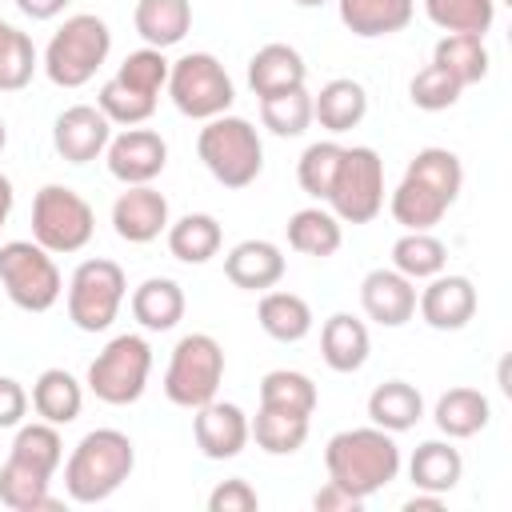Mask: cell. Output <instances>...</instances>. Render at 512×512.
Wrapping results in <instances>:
<instances>
[{"mask_svg": "<svg viewBox=\"0 0 512 512\" xmlns=\"http://www.w3.org/2000/svg\"><path fill=\"white\" fill-rule=\"evenodd\" d=\"M324 468L328 480L348 488L352 496L368 500L380 488H388L400 476V448L396 436L368 424V428H344L328 440L324 448Z\"/></svg>", "mask_w": 512, "mask_h": 512, "instance_id": "cell-1", "label": "cell"}, {"mask_svg": "<svg viewBox=\"0 0 512 512\" xmlns=\"http://www.w3.org/2000/svg\"><path fill=\"white\" fill-rule=\"evenodd\" d=\"M136 468V444L120 428H92L64 460V492L72 504H104Z\"/></svg>", "mask_w": 512, "mask_h": 512, "instance_id": "cell-2", "label": "cell"}, {"mask_svg": "<svg viewBox=\"0 0 512 512\" xmlns=\"http://www.w3.org/2000/svg\"><path fill=\"white\" fill-rule=\"evenodd\" d=\"M196 156L212 172V180L224 188H248V184H256V176L264 168L260 132L244 116H228V112L204 120V128L196 136Z\"/></svg>", "mask_w": 512, "mask_h": 512, "instance_id": "cell-3", "label": "cell"}, {"mask_svg": "<svg viewBox=\"0 0 512 512\" xmlns=\"http://www.w3.org/2000/svg\"><path fill=\"white\" fill-rule=\"evenodd\" d=\"M108 52H112L108 24L96 12H76L52 32L44 48V72L56 88H84L108 60Z\"/></svg>", "mask_w": 512, "mask_h": 512, "instance_id": "cell-4", "label": "cell"}, {"mask_svg": "<svg viewBox=\"0 0 512 512\" xmlns=\"http://www.w3.org/2000/svg\"><path fill=\"white\" fill-rule=\"evenodd\" d=\"M224 384V348L208 332H188L176 340L168 368H164V396L176 408L196 412L200 404L216 400Z\"/></svg>", "mask_w": 512, "mask_h": 512, "instance_id": "cell-5", "label": "cell"}, {"mask_svg": "<svg viewBox=\"0 0 512 512\" xmlns=\"http://www.w3.org/2000/svg\"><path fill=\"white\" fill-rule=\"evenodd\" d=\"M148 376H152V348L144 336L136 332H120L112 336L96 360L88 364V392L112 408H124V404H136L148 388Z\"/></svg>", "mask_w": 512, "mask_h": 512, "instance_id": "cell-6", "label": "cell"}, {"mask_svg": "<svg viewBox=\"0 0 512 512\" xmlns=\"http://www.w3.org/2000/svg\"><path fill=\"white\" fill-rule=\"evenodd\" d=\"M0 288L20 312H48L64 292V276L36 240H8L0 244Z\"/></svg>", "mask_w": 512, "mask_h": 512, "instance_id": "cell-7", "label": "cell"}, {"mask_svg": "<svg viewBox=\"0 0 512 512\" xmlns=\"http://www.w3.org/2000/svg\"><path fill=\"white\" fill-rule=\"evenodd\" d=\"M164 88H168L176 112L188 116V120L224 116L232 108V100H236V84H232L228 68L212 52H188V56L172 60Z\"/></svg>", "mask_w": 512, "mask_h": 512, "instance_id": "cell-8", "label": "cell"}, {"mask_svg": "<svg viewBox=\"0 0 512 512\" xmlns=\"http://www.w3.org/2000/svg\"><path fill=\"white\" fill-rule=\"evenodd\" d=\"M96 232V212L92 204L68 188V184H44L32 200V240L40 248H48L52 256H68V252H80L88 248Z\"/></svg>", "mask_w": 512, "mask_h": 512, "instance_id": "cell-9", "label": "cell"}, {"mask_svg": "<svg viewBox=\"0 0 512 512\" xmlns=\"http://www.w3.org/2000/svg\"><path fill=\"white\" fill-rule=\"evenodd\" d=\"M340 224H368L384 208V160L368 144H352L340 156L336 180L324 200Z\"/></svg>", "mask_w": 512, "mask_h": 512, "instance_id": "cell-10", "label": "cell"}, {"mask_svg": "<svg viewBox=\"0 0 512 512\" xmlns=\"http://www.w3.org/2000/svg\"><path fill=\"white\" fill-rule=\"evenodd\" d=\"M128 296V276L116 260L92 256L84 264H76L72 280H68V320L80 332H104L120 304Z\"/></svg>", "mask_w": 512, "mask_h": 512, "instance_id": "cell-11", "label": "cell"}, {"mask_svg": "<svg viewBox=\"0 0 512 512\" xmlns=\"http://www.w3.org/2000/svg\"><path fill=\"white\" fill-rule=\"evenodd\" d=\"M104 160H108V172L128 188V184H152L164 164H168V144L156 128H124L120 136L108 140L104 148Z\"/></svg>", "mask_w": 512, "mask_h": 512, "instance_id": "cell-12", "label": "cell"}, {"mask_svg": "<svg viewBox=\"0 0 512 512\" xmlns=\"http://www.w3.org/2000/svg\"><path fill=\"white\" fill-rule=\"evenodd\" d=\"M476 284L460 272H436L420 292H416V312L428 328L436 332H460L476 316Z\"/></svg>", "mask_w": 512, "mask_h": 512, "instance_id": "cell-13", "label": "cell"}, {"mask_svg": "<svg viewBox=\"0 0 512 512\" xmlns=\"http://www.w3.org/2000/svg\"><path fill=\"white\" fill-rule=\"evenodd\" d=\"M192 436H196V448L208 460H232V456H240L248 448L252 428H248V416H244L240 404H232V400H208L192 416Z\"/></svg>", "mask_w": 512, "mask_h": 512, "instance_id": "cell-14", "label": "cell"}, {"mask_svg": "<svg viewBox=\"0 0 512 512\" xmlns=\"http://www.w3.org/2000/svg\"><path fill=\"white\" fill-rule=\"evenodd\" d=\"M108 140H112V120L96 104H72L52 124V148L68 164H88V160L104 156Z\"/></svg>", "mask_w": 512, "mask_h": 512, "instance_id": "cell-15", "label": "cell"}, {"mask_svg": "<svg viewBox=\"0 0 512 512\" xmlns=\"http://www.w3.org/2000/svg\"><path fill=\"white\" fill-rule=\"evenodd\" d=\"M168 224V196L152 184H128L112 204V228L128 244H152Z\"/></svg>", "mask_w": 512, "mask_h": 512, "instance_id": "cell-16", "label": "cell"}, {"mask_svg": "<svg viewBox=\"0 0 512 512\" xmlns=\"http://www.w3.org/2000/svg\"><path fill=\"white\" fill-rule=\"evenodd\" d=\"M360 308L380 328H400L416 316V280L396 268H372L360 280Z\"/></svg>", "mask_w": 512, "mask_h": 512, "instance_id": "cell-17", "label": "cell"}, {"mask_svg": "<svg viewBox=\"0 0 512 512\" xmlns=\"http://www.w3.org/2000/svg\"><path fill=\"white\" fill-rule=\"evenodd\" d=\"M224 276L244 292H268L284 280V252L272 240H240L224 256Z\"/></svg>", "mask_w": 512, "mask_h": 512, "instance_id": "cell-18", "label": "cell"}, {"mask_svg": "<svg viewBox=\"0 0 512 512\" xmlns=\"http://www.w3.org/2000/svg\"><path fill=\"white\" fill-rule=\"evenodd\" d=\"M368 352H372V336H368V324L352 312H332L320 328V356L332 372H360L368 364Z\"/></svg>", "mask_w": 512, "mask_h": 512, "instance_id": "cell-19", "label": "cell"}, {"mask_svg": "<svg viewBox=\"0 0 512 512\" xmlns=\"http://www.w3.org/2000/svg\"><path fill=\"white\" fill-rule=\"evenodd\" d=\"M336 12L352 36L376 40V36L404 32L416 16V0H336Z\"/></svg>", "mask_w": 512, "mask_h": 512, "instance_id": "cell-20", "label": "cell"}, {"mask_svg": "<svg viewBox=\"0 0 512 512\" xmlns=\"http://www.w3.org/2000/svg\"><path fill=\"white\" fill-rule=\"evenodd\" d=\"M308 80V64L304 56L292 48V44H264L252 52L248 60V88L256 96H272V92H288V88H300Z\"/></svg>", "mask_w": 512, "mask_h": 512, "instance_id": "cell-21", "label": "cell"}, {"mask_svg": "<svg viewBox=\"0 0 512 512\" xmlns=\"http://www.w3.org/2000/svg\"><path fill=\"white\" fill-rule=\"evenodd\" d=\"M364 116H368V92H364V84L352 80V76H336V80H328V84L312 96V120H316L324 132H332V136L352 132Z\"/></svg>", "mask_w": 512, "mask_h": 512, "instance_id": "cell-22", "label": "cell"}, {"mask_svg": "<svg viewBox=\"0 0 512 512\" xmlns=\"http://www.w3.org/2000/svg\"><path fill=\"white\" fill-rule=\"evenodd\" d=\"M28 404L36 408L40 420L64 428V424H72V420L80 416V408H84V384H80L68 368H44V372L36 376V384H32Z\"/></svg>", "mask_w": 512, "mask_h": 512, "instance_id": "cell-23", "label": "cell"}, {"mask_svg": "<svg viewBox=\"0 0 512 512\" xmlns=\"http://www.w3.org/2000/svg\"><path fill=\"white\" fill-rule=\"evenodd\" d=\"M432 420H436V428H440L448 440H468V436H476V432L488 428L492 404H488V396H484L480 388H464V384H460V388H448V392L436 400Z\"/></svg>", "mask_w": 512, "mask_h": 512, "instance_id": "cell-24", "label": "cell"}, {"mask_svg": "<svg viewBox=\"0 0 512 512\" xmlns=\"http://www.w3.org/2000/svg\"><path fill=\"white\" fill-rule=\"evenodd\" d=\"M132 24L148 48H172L192 28V0H136Z\"/></svg>", "mask_w": 512, "mask_h": 512, "instance_id": "cell-25", "label": "cell"}, {"mask_svg": "<svg viewBox=\"0 0 512 512\" xmlns=\"http://www.w3.org/2000/svg\"><path fill=\"white\" fill-rule=\"evenodd\" d=\"M420 416H424V396H420V388L408 384V380H384V384H376L372 396H368V420H372L376 428L392 432V436L416 428Z\"/></svg>", "mask_w": 512, "mask_h": 512, "instance_id": "cell-26", "label": "cell"}, {"mask_svg": "<svg viewBox=\"0 0 512 512\" xmlns=\"http://www.w3.org/2000/svg\"><path fill=\"white\" fill-rule=\"evenodd\" d=\"M0 504L12 512H60L64 508V500L52 496V476L28 464H16V460L0 464Z\"/></svg>", "mask_w": 512, "mask_h": 512, "instance_id": "cell-27", "label": "cell"}, {"mask_svg": "<svg viewBox=\"0 0 512 512\" xmlns=\"http://www.w3.org/2000/svg\"><path fill=\"white\" fill-rule=\"evenodd\" d=\"M184 288L168 276H148L136 292H132V316L140 328L148 332H168L184 320Z\"/></svg>", "mask_w": 512, "mask_h": 512, "instance_id": "cell-28", "label": "cell"}, {"mask_svg": "<svg viewBox=\"0 0 512 512\" xmlns=\"http://www.w3.org/2000/svg\"><path fill=\"white\" fill-rule=\"evenodd\" d=\"M448 208H452V204H448L440 192H432L428 184H420V180H412V176H404V180L392 188V196H388V212H392V220H396L404 232H432V228L444 220Z\"/></svg>", "mask_w": 512, "mask_h": 512, "instance_id": "cell-29", "label": "cell"}, {"mask_svg": "<svg viewBox=\"0 0 512 512\" xmlns=\"http://www.w3.org/2000/svg\"><path fill=\"white\" fill-rule=\"evenodd\" d=\"M164 236H168V252L180 264H208L224 244V228L212 212H188V216L172 220Z\"/></svg>", "mask_w": 512, "mask_h": 512, "instance_id": "cell-30", "label": "cell"}, {"mask_svg": "<svg viewBox=\"0 0 512 512\" xmlns=\"http://www.w3.org/2000/svg\"><path fill=\"white\" fill-rule=\"evenodd\" d=\"M408 476L416 488L448 496L464 476V456L460 448H452V440H424L408 460Z\"/></svg>", "mask_w": 512, "mask_h": 512, "instance_id": "cell-31", "label": "cell"}, {"mask_svg": "<svg viewBox=\"0 0 512 512\" xmlns=\"http://www.w3.org/2000/svg\"><path fill=\"white\" fill-rule=\"evenodd\" d=\"M344 244V224L336 220L332 208H300L288 216V248L300 256H332Z\"/></svg>", "mask_w": 512, "mask_h": 512, "instance_id": "cell-32", "label": "cell"}, {"mask_svg": "<svg viewBox=\"0 0 512 512\" xmlns=\"http://www.w3.org/2000/svg\"><path fill=\"white\" fill-rule=\"evenodd\" d=\"M256 320H260V328L272 336V340H280V344H300L308 332H312V308H308V300L304 296H296V292H264L260 296V304H256Z\"/></svg>", "mask_w": 512, "mask_h": 512, "instance_id": "cell-33", "label": "cell"}, {"mask_svg": "<svg viewBox=\"0 0 512 512\" xmlns=\"http://www.w3.org/2000/svg\"><path fill=\"white\" fill-rule=\"evenodd\" d=\"M432 64H440L444 72H452L464 88L468 84H480L488 76V48H484V36L476 32H444L432 48Z\"/></svg>", "mask_w": 512, "mask_h": 512, "instance_id": "cell-34", "label": "cell"}, {"mask_svg": "<svg viewBox=\"0 0 512 512\" xmlns=\"http://www.w3.org/2000/svg\"><path fill=\"white\" fill-rule=\"evenodd\" d=\"M256 448H264L268 456H292L304 448L312 416H296V412H280V408H256V420H248Z\"/></svg>", "mask_w": 512, "mask_h": 512, "instance_id": "cell-35", "label": "cell"}, {"mask_svg": "<svg viewBox=\"0 0 512 512\" xmlns=\"http://www.w3.org/2000/svg\"><path fill=\"white\" fill-rule=\"evenodd\" d=\"M8 460L16 464H28L44 476H56L60 460H64V440H60V428L48 424V420H32V424H20L16 436H12V448H8Z\"/></svg>", "mask_w": 512, "mask_h": 512, "instance_id": "cell-36", "label": "cell"}, {"mask_svg": "<svg viewBox=\"0 0 512 512\" xmlns=\"http://www.w3.org/2000/svg\"><path fill=\"white\" fill-rule=\"evenodd\" d=\"M404 176L428 184V188L440 192L448 204H456V196H460V188H464V164H460V156H456L452 148H436V144L420 148V152L408 160Z\"/></svg>", "mask_w": 512, "mask_h": 512, "instance_id": "cell-37", "label": "cell"}, {"mask_svg": "<svg viewBox=\"0 0 512 512\" xmlns=\"http://www.w3.org/2000/svg\"><path fill=\"white\" fill-rule=\"evenodd\" d=\"M316 384L312 376L296 372V368H272L260 380V408H280V412H296V416H312L316 412Z\"/></svg>", "mask_w": 512, "mask_h": 512, "instance_id": "cell-38", "label": "cell"}, {"mask_svg": "<svg viewBox=\"0 0 512 512\" xmlns=\"http://www.w3.org/2000/svg\"><path fill=\"white\" fill-rule=\"evenodd\" d=\"M444 264H448V248L432 232H404L392 244V268L404 272L408 280H432L436 272H444Z\"/></svg>", "mask_w": 512, "mask_h": 512, "instance_id": "cell-39", "label": "cell"}, {"mask_svg": "<svg viewBox=\"0 0 512 512\" xmlns=\"http://www.w3.org/2000/svg\"><path fill=\"white\" fill-rule=\"evenodd\" d=\"M260 120L272 136H304L312 128V92L300 84L288 92L260 96Z\"/></svg>", "mask_w": 512, "mask_h": 512, "instance_id": "cell-40", "label": "cell"}, {"mask_svg": "<svg viewBox=\"0 0 512 512\" xmlns=\"http://www.w3.org/2000/svg\"><path fill=\"white\" fill-rule=\"evenodd\" d=\"M424 16L440 32H476V36H484L496 20V0H424Z\"/></svg>", "mask_w": 512, "mask_h": 512, "instance_id": "cell-41", "label": "cell"}, {"mask_svg": "<svg viewBox=\"0 0 512 512\" xmlns=\"http://www.w3.org/2000/svg\"><path fill=\"white\" fill-rule=\"evenodd\" d=\"M340 156H344V144H336V140H316V144L304 148V156L296 164V180L312 200H328V188H332L336 168H340Z\"/></svg>", "mask_w": 512, "mask_h": 512, "instance_id": "cell-42", "label": "cell"}, {"mask_svg": "<svg viewBox=\"0 0 512 512\" xmlns=\"http://www.w3.org/2000/svg\"><path fill=\"white\" fill-rule=\"evenodd\" d=\"M96 108H100V112H104L112 124L132 128V124H144V120L156 112V96L136 92V88H128V84H120V80L112 76V80H104V84H100Z\"/></svg>", "mask_w": 512, "mask_h": 512, "instance_id": "cell-43", "label": "cell"}, {"mask_svg": "<svg viewBox=\"0 0 512 512\" xmlns=\"http://www.w3.org/2000/svg\"><path fill=\"white\" fill-rule=\"evenodd\" d=\"M36 64H40V56H36L32 36L20 32V28H12L8 40L0 44V92L28 88V80L36 76Z\"/></svg>", "mask_w": 512, "mask_h": 512, "instance_id": "cell-44", "label": "cell"}, {"mask_svg": "<svg viewBox=\"0 0 512 512\" xmlns=\"http://www.w3.org/2000/svg\"><path fill=\"white\" fill-rule=\"evenodd\" d=\"M168 60H164V52L160 48H136V52H128L124 60H120V68H116V80L120 84H128V88H136V92H148V96H160V88L168 84Z\"/></svg>", "mask_w": 512, "mask_h": 512, "instance_id": "cell-45", "label": "cell"}, {"mask_svg": "<svg viewBox=\"0 0 512 512\" xmlns=\"http://www.w3.org/2000/svg\"><path fill=\"white\" fill-rule=\"evenodd\" d=\"M460 92H464V84L452 72H444L440 64L420 68L412 76V84H408V96H412V104L420 112H444V108H452L460 100Z\"/></svg>", "mask_w": 512, "mask_h": 512, "instance_id": "cell-46", "label": "cell"}, {"mask_svg": "<svg viewBox=\"0 0 512 512\" xmlns=\"http://www.w3.org/2000/svg\"><path fill=\"white\" fill-rule=\"evenodd\" d=\"M260 508V496L248 480L232 476V480H220L212 492H208V512H256Z\"/></svg>", "mask_w": 512, "mask_h": 512, "instance_id": "cell-47", "label": "cell"}, {"mask_svg": "<svg viewBox=\"0 0 512 512\" xmlns=\"http://www.w3.org/2000/svg\"><path fill=\"white\" fill-rule=\"evenodd\" d=\"M28 416V392L20 380L0 376V428H20Z\"/></svg>", "mask_w": 512, "mask_h": 512, "instance_id": "cell-48", "label": "cell"}, {"mask_svg": "<svg viewBox=\"0 0 512 512\" xmlns=\"http://www.w3.org/2000/svg\"><path fill=\"white\" fill-rule=\"evenodd\" d=\"M360 504H364V500H360V496H352L348 488H340L336 480H328V484L312 496V508H316V512H356Z\"/></svg>", "mask_w": 512, "mask_h": 512, "instance_id": "cell-49", "label": "cell"}, {"mask_svg": "<svg viewBox=\"0 0 512 512\" xmlns=\"http://www.w3.org/2000/svg\"><path fill=\"white\" fill-rule=\"evenodd\" d=\"M72 0H16V8L28 16V20H56Z\"/></svg>", "mask_w": 512, "mask_h": 512, "instance_id": "cell-50", "label": "cell"}, {"mask_svg": "<svg viewBox=\"0 0 512 512\" xmlns=\"http://www.w3.org/2000/svg\"><path fill=\"white\" fill-rule=\"evenodd\" d=\"M440 508H444V496L440 492H424V488H416V496L404 500V512H440Z\"/></svg>", "mask_w": 512, "mask_h": 512, "instance_id": "cell-51", "label": "cell"}, {"mask_svg": "<svg viewBox=\"0 0 512 512\" xmlns=\"http://www.w3.org/2000/svg\"><path fill=\"white\" fill-rule=\"evenodd\" d=\"M12 204H16V188H12V180L0 172V228L8 224V216H12Z\"/></svg>", "mask_w": 512, "mask_h": 512, "instance_id": "cell-52", "label": "cell"}, {"mask_svg": "<svg viewBox=\"0 0 512 512\" xmlns=\"http://www.w3.org/2000/svg\"><path fill=\"white\" fill-rule=\"evenodd\" d=\"M292 4H300V8H320V4H328V0H292Z\"/></svg>", "mask_w": 512, "mask_h": 512, "instance_id": "cell-53", "label": "cell"}, {"mask_svg": "<svg viewBox=\"0 0 512 512\" xmlns=\"http://www.w3.org/2000/svg\"><path fill=\"white\" fill-rule=\"evenodd\" d=\"M8 32H12V24H8V20H0V44L8 40Z\"/></svg>", "mask_w": 512, "mask_h": 512, "instance_id": "cell-54", "label": "cell"}, {"mask_svg": "<svg viewBox=\"0 0 512 512\" xmlns=\"http://www.w3.org/2000/svg\"><path fill=\"white\" fill-rule=\"evenodd\" d=\"M4 144H8V128H4V120H0V152H4Z\"/></svg>", "mask_w": 512, "mask_h": 512, "instance_id": "cell-55", "label": "cell"}, {"mask_svg": "<svg viewBox=\"0 0 512 512\" xmlns=\"http://www.w3.org/2000/svg\"><path fill=\"white\" fill-rule=\"evenodd\" d=\"M496 4H512V0H496Z\"/></svg>", "mask_w": 512, "mask_h": 512, "instance_id": "cell-56", "label": "cell"}]
</instances>
